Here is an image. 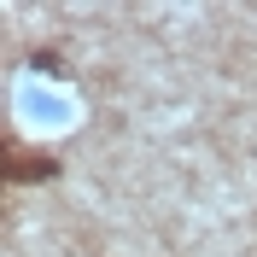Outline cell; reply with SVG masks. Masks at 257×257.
Segmentation results:
<instances>
[{"label": "cell", "mask_w": 257, "mask_h": 257, "mask_svg": "<svg viewBox=\"0 0 257 257\" xmlns=\"http://www.w3.org/2000/svg\"><path fill=\"white\" fill-rule=\"evenodd\" d=\"M6 176H12V181H35V176H53V158H47V152H41V158H18V152H12V170H6Z\"/></svg>", "instance_id": "6da1fadb"}]
</instances>
